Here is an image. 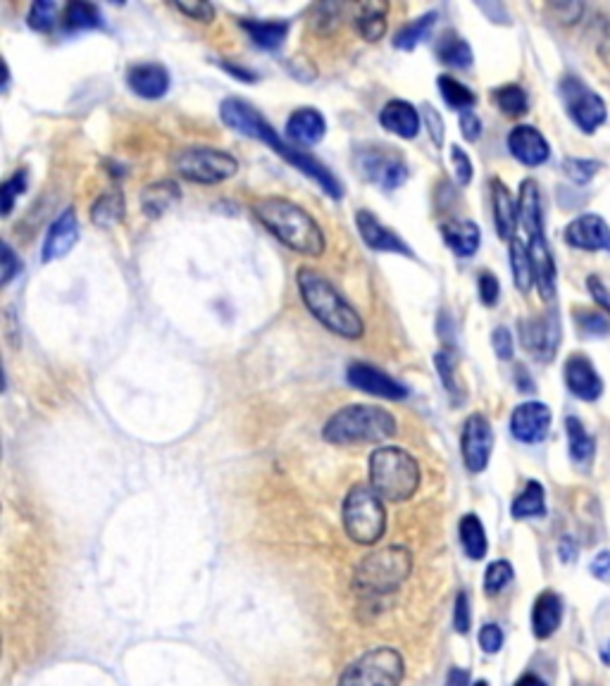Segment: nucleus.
I'll list each match as a JSON object with an SVG mask.
<instances>
[{"mask_svg": "<svg viewBox=\"0 0 610 686\" xmlns=\"http://www.w3.org/2000/svg\"><path fill=\"white\" fill-rule=\"evenodd\" d=\"M565 432H568V446H570V458L575 465H589L594 460L596 444L591 439V434L584 429V424L577 420L575 415H570L565 420Z\"/></svg>", "mask_w": 610, "mask_h": 686, "instance_id": "obj_35", "label": "nucleus"}, {"mask_svg": "<svg viewBox=\"0 0 610 686\" xmlns=\"http://www.w3.org/2000/svg\"><path fill=\"white\" fill-rule=\"evenodd\" d=\"M253 215L267 232L275 234L291 251L308 255V258H320L325 253L327 239L322 234V227L310 212H305L294 201L279 196L258 198L253 203Z\"/></svg>", "mask_w": 610, "mask_h": 686, "instance_id": "obj_2", "label": "nucleus"}, {"mask_svg": "<svg viewBox=\"0 0 610 686\" xmlns=\"http://www.w3.org/2000/svg\"><path fill=\"white\" fill-rule=\"evenodd\" d=\"M379 124L406 141L420 134V115L408 101H389L379 112Z\"/></svg>", "mask_w": 610, "mask_h": 686, "instance_id": "obj_25", "label": "nucleus"}, {"mask_svg": "<svg viewBox=\"0 0 610 686\" xmlns=\"http://www.w3.org/2000/svg\"><path fill=\"white\" fill-rule=\"evenodd\" d=\"M437 55L446 67H453V70H470L472 60H475L472 58V48L468 46V41L460 39L456 31L451 29H446L444 34L439 36Z\"/></svg>", "mask_w": 610, "mask_h": 686, "instance_id": "obj_31", "label": "nucleus"}, {"mask_svg": "<svg viewBox=\"0 0 610 686\" xmlns=\"http://www.w3.org/2000/svg\"><path fill=\"white\" fill-rule=\"evenodd\" d=\"M491 203H494V222L496 229H499V236L503 241H513L520 215L508 186L501 179H491Z\"/></svg>", "mask_w": 610, "mask_h": 686, "instance_id": "obj_27", "label": "nucleus"}, {"mask_svg": "<svg viewBox=\"0 0 610 686\" xmlns=\"http://www.w3.org/2000/svg\"><path fill=\"white\" fill-rule=\"evenodd\" d=\"M596 53H599V58L610 65V17L603 24L601 34H599V43H596Z\"/></svg>", "mask_w": 610, "mask_h": 686, "instance_id": "obj_59", "label": "nucleus"}, {"mask_svg": "<svg viewBox=\"0 0 610 686\" xmlns=\"http://www.w3.org/2000/svg\"><path fill=\"white\" fill-rule=\"evenodd\" d=\"M356 165L367 182L377 184L384 191H394L408 179L406 160L394 148L363 146L356 153Z\"/></svg>", "mask_w": 610, "mask_h": 686, "instance_id": "obj_11", "label": "nucleus"}, {"mask_svg": "<svg viewBox=\"0 0 610 686\" xmlns=\"http://www.w3.org/2000/svg\"><path fill=\"white\" fill-rule=\"evenodd\" d=\"M515 520H532V517H544L546 515V491L539 482H527L522 494L513 501L510 508Z\"/></svg>", "mask_w": 610, "mask_h": 686, "instance_id": "obj_38", "label": "nucleus"}, {"mask_svg": "<svg viewBox=\"0 0 610 686\" xmlns=\"http://www.w3.org/2000/svg\"><path fill=\"white\" fill-rule=\"evenodd\" d=\"M551 429V408L539 401H527L518 405L510 415V434L520 444H539Z\"/></svg>", "mask_w": 610, "mask_h": 686, "instance_id": "obj_15", "label": "nucleus"}, {"mask_svg": "<svg viewBox=\"0 0 610 686\" xmlns=\"http://www.w3.org/2000/svg\"><path fill=\"white\" fill-rule=\"evenodd\" d=\"M460 546H463V551L468 553L470 560H482L484 555H487V548H489V541H487V532H484V525L482 520H479L477 515L468 513L460 520Z\"/></svg>", "mask_w": 610, "mask_h": 686, "instance_id": "obj_37", "label": "nucleus"}, {"mask_svg": "<svg viewBox=\"0 0 610 686\" xmlns=\"http://www.w3.org/2000/svg\"><path fill=\"white\" fill-rule=\"evenodd\" d=\"M460 132H463L465 141L475 143L479 139V134H482V120H479L472 110L463 112V115H460Z\"/></svg>", "mask_w": 610, "mask_h": 686, "instance_id": "obj_56", "label": "nucleus"}, {"mask_svg": "<svg viewBox=\"0 0 610 686\" xmlns=\"http://www.w3.org/2000/svg\"><path fill=\"white\" fill-rule=\"evenodd\" d=\"M346 379L353 389L377 398H387V401H403L408 396L406 386L370 363H351L346 370Z\"/></svg>", "mask_w": 610, "mask_h": 686, "instance_id": "obj_14", "label": "nucleus"}, {"mask_svg": "<svg viewBox=\"0 0 610 686\" xmlns=\"http://www.w3.org/2000/svg\"><path fill=\"white\" fill-rule=\"evenodd\" d=\"M472 625V615H470V601L465 591H460L456 598V610H453V627L460 634H468Z\"/></svg>", "mask_w": 610, "mask_h": 686, "instance_id": "obj_50", "label": "nucleus"}, {"mask_svg": "<svg viewBox=\"0 0 610 686\" xmlns=\"http://www.w3.org/2000/svg\"><path fill=\"white\" fill-rule=\"evenodd\" d=\"M434 22H437V15H434V12H427V15L408 22L406 27H401L396 31L394 48H398V51H413L415 46H420L422 41L429 39V34H432V29H434Z\"/></svg>", "mask_w": 610, "mask_h": 686, "instance_id": "obj_39", "label": "nucleus"}, {"mask_svg": "<svg viewBox=\"0 0 610 686\" xmlns=\"http://www.w3.org/2000/svg\"><path fill=\"white\" fill-rule=\"evenodd\" d=\"M575 320L580 324V332L591 336H608L610 334V320H606L596 310H575Z\"/></svg>", "mask_w": 610, "mask_h": 686, "instance_id": "obj_47", "label": "nucleus"}, {"mask_svg": "<svg viewBox=\"0 0 610 686\" xmlns=\"http://www.w3.org/2000/svg\"><path fill=\"white\" fill-rule=\"evenodd\" d=\"M327 122L320 110L315 108H298L291 112L286 122V139L298 143V146H315L325 139Z\"/></svg>", "mask_w": 610, "mask_h": 686, "instance_id": "obj_23", "label": "nucleus"}, {"mask_svg": "<svg viewBox=\"0 0 610 686\" xmlns=\"http://www.w3.org/2000/svg\"><path fill=\"white\" fill-rule=\"evenodd\" d=\"M589 570H591V575H594L596 579H601V582H610V551L596 553V558L591 560Z\"/></svg>", "mask_w": 610, "mask_h": 686, "instance_id": "obj_58", "label": "nucleus"}, {"mask_svg": "<svg viewBox=\"0 0 610 686\" xmlns=\"http://www.w3.org/2000/svg\"><path fill=\"white\" fill-rule=\"evenodd\" d=\"M27 191V170H17L10 179H5L0 186V196H3V215L8 217L15 210V201Z\"/></svg>", "mask_w": 610, "mask_h": 686, "instance_id": "obj_45", "label": "nucleus"}, {"mask_svg": "<svg viewBox=\"0 0 610 686\" xmlns=\"http://www.w3.org/2000/svg\"><path fill=\"white\" fill-rule=\"evenodd\" d=\"M220 117L224 127H229L232 132L270 146L279 158H284L289 165H294L298 172H303L305 177L313 179L329 198H334V201H341V198H344V184L329 172V167L322 165V162L313 158L310 153H305L301 148L279 139V134L263 120V115H260L251 103L241 101V98H227V101H222L220 105Z\"/></svg>", "mask_w": 610, "mask_h": 686, "instance_id": "obj_1", "label": "nucleus"}, {"mask_svg": "<svg viewBox=\"0 0 610 686\" xmlns=\"http://www.w3.org/2000/svg\"><path fill=\"white\" fill-rule=\"evenodd\" d=\"M494 103L506 117H522L529 110L527 93L518 84H506L494 91Z\"/></svg>", "mask_w": 610, "mask_h": 686, "instance_id": "obj_42", "label": "nucleus"}, {"mask_svg": "<svg viewBox=\"0 0 610 686\" xmlns=\"http://www.w3.org/2000/svg\"><path fill=\"white\" fill-rule=\"evenodd\" d=\"M413 570V553L406 546H387L365 555L356 570V591L363 596H387L401 589Z\"/></svg>", "mask_w": 610, "mask_h": 686, "instance_id": "obj_6", "label": "nucleus"}, {"mask_svg": "<svg viewBox=\"0 0 610 686\" xmlns=\"http://www.w3.org/2000/svg\"><path fill=\"white\" fill-rule=\"evenodd\" d=\"M601 660L610 667V641L606 644V648H603V651H601Z\"/></svg>", "mask_w": 610, "mask_h": 686, "instance_id": "obj_63", "label": "nucleus"}, {"mask_svg": "<svg viewBox=\"0 0 610 686\" xmlns=\"http://www.w3.org/2000/svg\"><path fill=\"white\" fill-rule=\"evenodd\" d=\"M387 12H389L387 3L356 5V17H353V22H356L358 34L370 43L382 39L384 31H387Z\"/></svg>", "mask_w": 610, "mask_h": 686, "instance_id": "obj_30", "label": "nucleus"}, {"mask_svg": "<svg viewBox=\"0 0 610 686\" xmlns=\"http://www.w3.org/2000/svg\"><path fill=\"white\" fill-rule=\"evenodd\" d=\"M513 582V565L508 560H496L487 567V575H484V589L489 594H499L501 589Z\"/></svg>", "mask_w": 610, "mask_h": 686, "instance_id": "obj_46", "label": "nucleus"}, {"mask_svg": "<svg viewBox=\"0 0 610 686\" xmlns=\"http://www.w3.org/2000/svg\"><path fill=\"white\" fill-rule=\"evenodd\" d=\"M563 622V601L556 591H541L532 608V629L537 639H549Z\"/></svg>", "mask_w": 610, "mask_h": 686, "instance_id": "obj_26", "label": "nucleus"}, {"mask_svg": "<svg viewBox=\"0 0 610 686\" xmlns=\"http://www.w3.org/2000/svg\"><path fill=\"white\" fill-rule=\"evenodd\" d=\"M20 270H22L20 258H17L15 251H12V246L3 243V286H8L12 279L20 274Z\"/></svg>", "mask_w": 610, "mask_h": 686, "instance_id": "obj_55", "label": "nucleus"}, {"mask_svg": "<svg viewBox=\"0 0 610 686\" xmlns=\"http://www.w3.org/2000/svg\"><path fill=\"white\" fill-rule=\"evenodd\" d=\"M565 384L568 389L582 401H599L603 394V379L601 374L596 372V367L591 365V360L587 355H570L568 363H565Z\"/></svg>", "mask_w": 610, "mask_h": 686, "instance_id": "obj_20", "label": "nucleus"}, {"mask_svg": "<svg viewBox=\"0 0 610 686\" xmlns=\"http://www.w3.org/2000/svg\"><path fill=\"white\" fill-rule=\"evenodd\" d=\"M222 67L227 72H232L239 81H244V84H253V81H255V74L253 72H248V70H244V67L234 65V62H222Z\"/></svg>", "mask_w": 610, "mask_h": 686, "instance_id": "obj_61", "label": "nucleus"}, {"mask_svg": "<svg viewBox=\"0 0 610 686\" xmlns=\"http://www.w3.org/2000/svg\"><path fill=\"white\" fill-rule=\"evenodd\" d=\"M124 212H127V205H124L122 191H105L91 205V222L101 229H110L124 220Z\"/></svg>", "mask_w": 610, "mask_h": 686, "instance_id": "obj_33", "label": "nucleus"}, {"mask_svg": "<svg viewBox=\"0 0 610 686\" xmlns=\"http://www.w3.org/2000/svg\"><path fill=\"white\" fill-rule=\"evenodd\" d=\"M172 165L186 182L205 186L227 182L239 172V162L234 155L215 151V148H186L174 155Z\"/></svg>", "mask_w": 610, "mask_h": 686, "instance_id": "obj_9", "label": "nucleus"}, {"mask_svg": "<svg viewBox=\"0 0 610 686\" xmlns=\"http://www.w3.org/2000/svg\"><path fill=\"white\" fill-rule=\"evenodd\" d=\"M508 151L527 167H539L551 158V146L539 129L520 124L508 134Z\"/></svg>", "mask_w": 610, "mask_h": 686, "instance_id": "obj_19", "label": "nucleus"}, {"mask_svg": "<svg viewBox=\"0 0 610 686\" xmlns=\"http://www.w3.org/2000/svg\"><path fill=\"white\" fill-rule=\"evenodd\" d=\"M587 286H589L591 298H594V301L610 315V291H608V286L603 284V279L596 277V274H591V277L587 279Z\"/></svg>", "mask_w": 610, "mask_h": 686, "instance_id": "obj_57", "label": "nucleus"}, {"mask_svg": "<svg viewBox=\"0 0 610 686\" xmlns=\"http://www.w3.org/2000/svg\"><path fill=\"white\" fill-rule=\"evenodd\" d=\"M79 239V222L74 208H65L55 217V222L48 229L46 241L41 248V260L43 263H53V260L65 258L72 251V246Z\"/></svg>", "mask_w": 610, "mask_h": 686, "instance_id": "obj_18", "label": "nucleus"}, {"mask_svg": "<svg viewBox=\"0 0 610 686\" xmlns=\"http://www.w3.org/2000/svg\"><path fill=\"white\" fill-rule=\"evenodd\" d=\"M434 367H437L441 384H444L448 396L453 398V403H465V396L468 394H465V386L460 382L456 351H453V348H441V351L434 355Z\"/></svg>", "mask_w": 610, "mask_h": 686, "instance_id": "obj_32", "label": "nucleus"}, {"mask_svg": "<svg viewBox=\"0 0 610 686\" xmlns=\"http://www.w3.org/2000/svg\"><path fill=\"white\" fill-rule=\"evenodd\" d=\"M527 248L539 296L544 298V301H553V298H556V263H553L549 241H546L544 234L529 236Z\"/></svg>", "mask_w": 610, "mask_h": 686, "instance_id": "obj_21", "label": "nucleus"}, {"mask_svg": "<svg viewBox=\"0 0 610 686\" xmlns=\"http://www.w3.org/2000/svg\"><path fill=\"white\" fill-rule=\"evenodd\" d=\"M565 243L580 251H610V227L601 215H580L565 229Z\"/></svg>", "mask_w": 610, "mask_h": 686, "instance_id": "obj_17", "label": "nucleus"}, {"mask_svg": "<svg viewBox=\"0 0 610 686\" xmlns=\"http://www.w3.org/2000/svg\"><path fill=\"white\" fill-rule=\"evenodd\" d=\"M341 520L348 539L360 546H375L387 532V510L372 486L356 484L348 491Z\"/></svg>", "mask_w": 610, "mask_h": 686, "instance_id": "obj_7", "label": "nucleus"}, {"mask_svg": "<svg viewBox=\"0 0 610 686\" xmlns=\"http://www.w3.org/2000/svg\"><path fill=\"white\" fill-rule=\"evenodd\" d=\"M422 120L427 122V129H429V136H432V143L434 146L441 148V143H444V122H441L439 112L432 108V105H422Z\"/></svg>", "mask_w": 610, "mask_h": 686, "instance_id": "obj_52", "label": "nucleus"}, {"mask_svg": "<svg viewBox=\"0 0 610 686\" xmlns=\"http://www.w3.org/2000/svg\"><path fill=\"white\" fill-rule=\"evenodd\" d=\"M515 686H546V682L537 675H532V672H527V675H522Z\"/></svg>", "mask_w": 610, "mask_h": 686, "instance_id": "obj_62", "label": "nucleus"}, {"mask_svg": "<svg viewBox=\"0 0 610 686\" xmlns=\"http://www.w3.org/2000/svg\"><path fill=\"white\" fill-rule=\"evenodd\" d=\"M356 227H358L360 239H363L365 246L372 248V251L396 253V255H406V258H415L413 248H410L401 236L391 232L389 227H384V224L379 222L370 210L363 208L356 212Z\"/></svg>", "mask_w": 610, "mask_h": 686, "instance_id": "obj_16", "label": "nucleus"}, {"mask_svg": "<svg viewBox=\"0 0 610 686\" xmlns=\"http://www.w3.org/2000/svg\"><path fill=\"white\" fill-rule=\"evenodd\" d=\"M174 8H177L179 12H184V15L191 17V20H198L203 24L215 20V8L210 3H174Z\"/></svg>", "mask_w": 610, "mask_h": 686, "instance_id": "obj_51", "label": "nucleus"}, {"mask_svg": "<svg viewBox=\"0 0 610 686\" xmlns=\"http://www.w3.org/2000/svg\"><path fill=\"white\" fill-rule=\"evenodd\" d=\"M296 282L305 308L310 310V315H313L322 327L329 329V332L336 336H341V339L351 341H356L365 334L363 317L348 305V301H344V296H341L322 274L305 270L303 267V270H298L296 274Z\"/></svg>", "mask_w": 610, "mask_h": 686, "instance_id": "obj_3", "label": "nucleus"}, {"mask_svg": "<svg viewBox=\"0 0 610 686\" xmlns=\"http://www.w3.org/2000/svg\"><path fill=\"white\" fill-rule=\"evenodd\" d=\"M420 482V465L403 448L382 446L370 455V484L382 501H410L420 489Z\"/></svg>", "mask_w": 610, "mask_h": 686, "instance_id": "obj_5", "label": "nucleus"}, {"mask_svg": "<svg viewBox=\"0 0 610 686\" xmlns=\"http://www.w3.org/2000/svg\"><path fill=\"white\" fill-rule=\"evenodd\" d=\"M437 86H439L441 98H444L448 108L468 112V110L472 108V105L477 103V96H475V93H472V91L468 89V86L463 84V81L448 77V74H441L439 81H437Z\"/></svg>", "mask_w": 610, "mask_h": 686, "instance_id": "obj_41", "label": "nucleus"}, {"mask_svg": "<svg viewBox=\"0 0 610 686\" xmlns=\"http://www.w3.org/2000/svg\"><path fill=\"white\" fill-rule=\"evenodd\" d=\"M396 436V417L379 405H346L322 427V439L334 446L382 444Z\"/></svg>", "mask_w": 610, "mask_h": 686, "instance_id": "obj_4", "label": "nucleus"}, {"mask_svg": "<svg viewBox=\"0 0 610 686\" xmlns=\"http://www.w3.org/2000/svg\"><path fill=\"white\" fill-rule=\"evenodd\" d=\"M441 236H444V243L451 248L453 253L460 255V258H470V255L477 253L479 241H482V232L475 222L470 220H448L441 224Z\"/></svg>", "mask_w": 610, "mask_h": 686, "instance_id": "obj_28", "label": "nucleus"}, {"mask_svg": "<svg viewBox=\"0 0 610 686\" xmlns=\"http://www.w3.org/2000/svg\"><path fill=\"white\" fill-rule=\"evenodd\" d=\"M491 343H494V351L499 355L501 360H510L513 358V334L508 332L506 327H496L494 334H491Z\"/></svg>", "mask_w": 610, "mask_h": 686, "instance_id": "obj_53", "label": "nucleus"}, {"mask_svg": "<svg viewBox=\"0 0 610 686\" xmlns=\"http://www.w3.org/2000/svg\"><path fill=\"white\" fill-rule=\"evenodd\" d=\"M241 27L248 31L255 46L265 48V51H277L282 46L286 34H289V22H265V20H244Z\"/></svg>", "mask_w": 610, "mask_h": 686, "instance_id": "obj_34", "label": "nucleus"}, {"mask_svg": "<svg viewBox=\"0 0 610 686\" xmlns=\"http://www.w3.org/2000/svg\"><path fill=\"white\" fill-rule=\"evenodd\" d=\"M406 660L396 648H372L353 660L339 679V686H401Z\"/></svg>", "mask_w": 610, "mask_h": 686, "instance_id": "obj_8", "label": "nucleus"}, {"mask_svg": "<svg viewBox=\"0 0 610 686\" xmlns=\"http://www.w3.org/2000/svg\"><path fill=\"white\" fill-rule=\"evenodd\" d=\"M451 162H453V170H456V179L460 186H468L472 182V160L470 155L463 151L460 146H451Z\"/></svg>", "mask_w": 610, "mask_h": 686, "instance_id": "obj_49", "label": "nucleus"}, {"mask_svg": "<svg viewBox=\"0 0 610 686\" xmlns=\"http://www.w3.org/2000/svg\"><path fill=\"white\" fill-rule=\"evenodd\" d=\"M560 322L556 310L520 322V341L541 363H551L560 346Z\"/></svg>", "mask_w": 610, "mask_h": 686, "instance_id": "obj_12", "label": "nucleus"}, {"mask_svg": "<svg viewBox=\"0 0 610 686\" xmlns=\"http://www.w3.org/2000/svg\"><path fill=\"white\" fill-rule=\"evenodd\" d=\"M477 289H479V298H482V303L487 305V308H494L501 296V286H499V279H496V274H491V272L479 274Z\"/></svg>", "mask_w": 610, "mask_h": 686, "instance_id": "obj_48", "label": "nucleus"}, {"mask_svg": "<svg viewBox=\"0 0 610 686\" xmlns=\"http://www.w3.org/2000/svg\"><path fill=\"white\" fill-rule=\"evenodd\" d=\"M27 22L34 31L46 34V31H51L55 27V22H58V5L51 3V0H36V3L31 5Z\"/></svg>", "mask_w": 610, "mask_h": 686, "instance_id": "obj_43", "label": "nucleus"}, {"mask_svg": "<svg viewBox=\"0 0 610 686\" xmlns=\"http://www.w3.org/2000/svg\"><path fill=\"white\" fill-rule=\"evenodd\" d=\"M510 267H513V282L520 293H527L534 286L532 260H529V248L518 236L510 241Z\"/></svg>", "mask_w": 610, "mask_h": 686, "instance_id": "obj_40", "label": "nucleus"}, {"mask_svg": "<svg viewBox=\"0 0 610 686\" xmlns=\"http://www.w3.org/2000/svg\"><path fill=\"white\" fill-rule=\"evenodd\" d=\"M563 172H565V177L582 186V184H589L591 179L601 172V162L587 160V158H565Z\"/></svg>", "mask_w": 610, "mask_h": 686, "instance_id": "obj_44", "label": "nucleus"}, {"mask_svg": "<svg viewBox=\"0 0 610 686\" xmlns=\"http://www.w3.org/2000/svg\"><path fill=\"white\" fill-rule=\"evenodd\" d=\"M62 27L67 31H84V29H101L103 15L101 8L84 0H74L62 10Z\"/></svg>", "mask_w": 610, "mask_h": 686, "instance_id": "obj_36", "label": "nucleus"}, {"mask_svg": "<svg viewBox=\"0 0 610 686\" xmlns=\"http://www.w3.org/2000/svg\"><path fill=\"white\" fill-rule=\"evenodd\" d=\"M127 84L143 101H158L170 91V72L158 62H143L127 72Z\"/></svg>", "mask_w": 610, "mask_h": 686, "instance_id": "obj_22", "label": "nucleus"}, {"mask_svg": "<svg viewBox=\"0 0 610 686\" xmlns=\"http://www.w3.org/2000/svg\"><path fill=\"white\" fill-rule=\"evenodd\" d=\"M479 646L487 653H499L503 646V632L499 625H484L479 632Z\"/></svg>", "mask_w": 610, "mask_h": 686, "instance_id": "obj_54", "label": "nucleus"}, {"mask_svg": "<svg viewBox=\"0 0 610 686\" xmlns=\"http://www.w3.org/2000/svg\"><path fill=\"white\" fill-rule=\"evenodd\" d=\"M518 215L522 227L529 236L544 234V210H541V193L539 184L534 179H525L520 184V201H518Z\"/></svg>", "mask_w": 610, "mask_h": 686, "instance_id": "obj_29", "label": "nucleus"}, {"mask_svg": "<svg viewBox=\"0 0 610 686\" xmlns=\"http://www.w3.org/2000/svg\"><path fill=\"white\" fill-rule=\"evenodd\" d=\"M475 686H489V684H487V682H484V679H479V682H477Z\"/></svg>", "mask_w": 610, "mask_h": 686, "instance_id": "obj_64", "label": "nucleus"}, {"mask_svg": "<svg viewBox=\"0 0 610 686\" xmlns=\"http://www.w3.org/2000/svg\"><path fill=\"white\" fill-rule=\"evenodd\" d=\"M460 451H463L465 467L470 472H484L494 451V429L484 415H470L460 434Z\"/></svg>", "mask_w": 610, "mask_h": 686, "instance_id": "obj_13", "label": "nucleus"}, {"mask_svg": "<svg viewBox=\"0 0 610 686\" xmlns=\"http://www.w3.org/2000/svg\"><path fill=\"white\" fill-rule=\"evenodd\" d=\"M560 98H563V105L572 117V122L584 134H594L606 122L608 108L603 103V98L596 91H591L584 81L572 77V74L560 79Z\"/></svg>", "mask_w": 610, "mask_h": 686, "instance_id": "obj_10", "label": "nucleus"}, {"mask_svg": "<svg viewBox=\"0 0 610 686\" xmlns=\"http://www.w3.org/2000/svg\"><path fill=\"white\" fill-rule=\"evenodd\" d=\"M179 201H182V189L172 179H160L141 191V210L148 220H160Z\"/></svg>", "mask_w": 610, "mask_h": 686, "instance_id": "obj_24", "label": "nucleus"}, {"mask_svg": "<svg viewBox=\"0 0 610 686\" xmlns=\"http://www.w3.org/2000/svg\"><path fill=\"white\" fill-rule=\"evenodd\" d=\"M446 686H470V672L463 667H453L446 677Z\"/></svg>", "mask_w": 610, "mask_h": 686, "instance_id": "obj_60", "label": "nucleus"}]
</instances>
